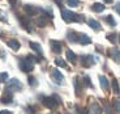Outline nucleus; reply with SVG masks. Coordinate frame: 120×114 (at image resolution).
I'll return each mask as SVG.
<instances>
[{
    "mask_svg": "<svg viewBox=\"0 0 120 114\" xmlns=\"http://www.w3.org/2000/svg\"><path fill=\"white\" fill-rule=\"evenodd\" d=\"M61 17L65 22H72V21H77V22H81L84 21V17L81 15H77V13H73L71 11H65L63 9L61 11Z\"/></svg>",
    "mask_w": 120,
    "mask_h": 114,
    "instance_id": "f257e3e1",
    "label": "nucleus"
},
{
    "mask_svg": "<svg viewBox=\"0 0 120 114\" xmlns=\"http://www.w3.org/2000/svg\"><path fill=\"white\" fill-rule=\"evenodd\" d=\"M43 105L46 106L47 109H56L57 105H59V102H57V100L55 98V97H45L43 98Z\"/></svg>",
    "mask_w": 120,
    "mask_h": 114,
    "instance_id": "f03ea898",
    "label": "nucleus"
},
{
    "mask_svg": "<svg viewBox=\"0 0 120 114\" xmlns=\"http://www.w3.org/2000/svg\"><path fill=\"white\" fill-rule=\"evenodd\" d=\"M20 68H21L24 72H30V71H33V68H34L33 62H30L29 59L21 60V62H20Z\"/></svg>",
    "mask_w": 120,
    "mask_h": 114,
    "instance_id": "7ed1b4c3",
    "label": "nucleus"
},
{
    "mask_svg": "<svg viewBox=\"0 0 120 114\" xmlns=\"http://www.w3.org/2000/svg\"><path fill=\"white\" fill-rule=\"evenodd\" d=\"M81 62H82V66L84 67H90L95 63V59L93 57H90V55H85V57H82Z\"/></svg>",
    "mask_w": 120,
    "mask_h": 114,
    "instance_id": "20e7f679",
    "label": "nucleus"
},
{
    "mask_svg": "<svg viewBox=\"0 0 120 114\" xmlns=\"http://www.w3.org/2000/svg\"><path fill=\"white\" fill-rule=\"evenodd\" d=\"M52 77H54V80L56 81L57 84H63L64 76H63V73H61L59 69H54V71H52Z\"/></svg>",
    "mask_w": 120,
    "mask_h": 114,
    "instance_id": "39448f33",
    "label": "nucleus"
},
{
    "mask_svg": "<svg viewBox=\"0 0 120 114\" xmlns=\"http://www.w3.org/2000/svg\"><path fill=\"white\" fill-rule=\"evenodd\" d=\"M24 11H25V12H26L29 16H34V15H37V12H38L39 9L35 8L34 5H29V4H27V5L24 7Z\"/></svg>",
    "mask_w": 120,
    "mask_h": 114,
    "instance_id": "423d86ee",
    "label": "nucleus"
},
{
    "mask_svg": "<svg viewBox=\"0 0 120 114\" xmlns=\"http://www.w3.org/2000/svg\"><path fill=\"white\" fill-rule=\"evenodd\" d=\"M8 87H11V88H16V89H18V90L22 89V84L17 80V79H11V80L8 81Z\"/></svg>",
    "mask_w": 120,
    "mask_h": 114,
    "instance_id": "0eeeda50",
    "label": "nucleus"
},
{
    "mask_svg": "<svg viewBox=\"0 0 120 114\" xmlns=\"http://www.w3.org/2000/svg\"><path fill=\"white\" fill-rule=\"evenodd\" d=\"M50 45H51V49H52L54 53H56V54L61 53V43H60L59 41H51Z\"/></svg>",
    "mask_w": 120,
    "mask_h": 114,
    "instance_id": "6e6552de",
    "label": "nucleus"
},
{
    "mask_svg": "<svg viewBox=\"0 0 120 114\" xmlns=\"http://www.w3.org/2000/svg\"><path fill=\"white\" fill-rule=\"evenodd\" d=\"M12 98H13L12 93L9 92V90H8V88H7V90L4 92L3 97H1V101H3L4 104H9V102H12Z\"/></svg>",
    "mask_w": 120,
    "mask_h": 114,
    "instance_id": "1a4fd4ad",
    "label": "nucleus"
},
{
    "mask_svg": "<svg viewBox=\"0 0 120 114\" xmlns=\"http://www.w3.org/2000/svg\"><path fill=\"white\" fill-rule=\"evenodd\" d=\"M77 42H80L81 45H89V43H91V39H90L86 34H78V41Z\"/></svg>",
    "mask_w": 120,
    "mask_h": 114,
    "instance_id": "9d476101",
    "label": "nucleus"
},
{
    "mask_svg": "<svg viewBox=\"0 0 120 114\" xmlns=\"http://www.w3.org/2000/svg\"><path fill=\"white\" fill-rule=\"evenodd\" d=\"M87 24H89V26L91 28V29L101 30V24H99L97 20H94V18H89V20H87Z\"/></svg>",
    "mask_w": 120,
    "mask_h": 114,
    "instance_id": "9b49d317",
    "label": "nucleus"
},
{
    "mask_svg": "<svg viewBox=\"0 0 120 114\" xmlns=\"http://www.w3.org/2000/svg\"><path fill=\"white\" fill-rule=\"evenodd\" d=\"M8 46L12 49L13 51H17L18 49H20V43H18V41H16V39H11V41H8Z\"/></svg>",
    "mask_w": 120,
    "mask_h": 114,
    "instance_id": "f8f14e48",
    "label": "nucleus"
},
{
    "mask_svg": "<svg viewBox=\"0 0 120 114\" xmlns=\"http://www.w3.org/2000/svg\"><path fill=\"white\" fill-rule=\"evenodd\" d=\"M67 59H68L71 63H76V54L72 50H67Z\"/></svg>",
    "mask_w": 120,
    "mask_h": 114,
    "instance_id": "ddd939ff",
    "label": "nucleus"
},
{
    "mask_svg": "<svg viewBox=\"0 0 120 114\" xmlns=\"http://www.w3.org/2000/svg\"><path fill=\"white\" fill-rule=\"evenodd\" d=\"M111 55H112V59L116 62V63H120V51L117 49H114L111 51Z\"/></svg>",
    "mask_w": 120,
    "mask_h": 114,
    "instance_id": "4468645a",
    "label": "nucleus"
},
{
    "mask_svg": "<svg viewBox=\"0 0 120 114\" xmlns=\"http://www.w3.org/2000/svg\"><path fill=\"white\" fill-rule=\"evenodd\" d=\"M91 9H93L94 12H103L105 11V5L102 3H95V4H93Z\"/></svg>",
    "mask_w": 120,
    "mask_h": 114,
    "instance_id": "2eb2a0df",
    "label": "nucleus"
},
{
    "mask_svg": "<svg viewBox=\"0 0 120 114\" xmlns=\"http://www.w3.org/2000/svg\"><path fill=\"white\" fill-rule=\"evenodd\" d=\"M99 83H101V87H102L103 89L107 90L108 88H110V85H108V81H107V79H106L105 76H101V77H99Z\"/></svg>",
    "mask_w": 120,
    "mask_h": 114,
    "instance_id": "dca6fc26",
    "label": "nucleus"
},
{
    "mask_svg": "<svg viewBox=\"0 0 120 114\" xmlns=\"http://www.w3.org/2000/svg\"><path fill=\"white\" fill-rule=\"evenodd\" d=\"M30 47L33 49L35 53H38L39 55H42V49L39 46V43H35V42H30Z\"/></svg>",
    "mask_w": 120,
    "mask_h": 114,
    "instance_id": "f3484780",
    "label": "nucleus"
},
{
    "mask_svg": "<svg viewBox=\"0 0 120 114\" xmlns=\"http://www.w3.org/2000/svg\"><path fill=\"white\" fill-rule=\"evenodd\" d=\"M76 36H77V33H75V32H68V39L71 42H77L78 41V37Z\"/></svg>",
    "mask_w": 120,
    "mask_h": 114,
    "instance_id": "a211bd4d",
    "label": "nucleus"
},
{
    "mask_svg": "<svg viewBox=\"0 0 120 114\" xmlns=\"http://www.w3.org/2000/svg\"><path fill=\"white\" fill-rule=\"evenodd\" d=\"M75 88H76V93L81 94V83H80V79L77 77L75 79Z\"/></svg>",
    "mask_w": 120,
    "mask_h": 114,
    "instance_id": "6ab92c4d",
    "label": "nucleus"
},
{
    "mask_svg": "<svg viewBox=\"0 0 120 114\" xmlns=\"http://www.w3.org/2000/svg\"><path fill=\"white\" fill-rule=\"evenodd\" d=\"M112 90H114V93H116V94H119V92H120L119 83H117L116 79H114V80H112Z\"/></svg>",
    "mask_w": 120,
    "mask_h": 114,
    "instance_id": "aec40b11",
    "label": "nucleus"
},
{
    "mask_svg": "<svg viewBox=\"0 0 120 114\" xmlns=\"http://www.w3.org/2000/svg\"><path fill=\"white\" fill-rule=\"evenodd\" d=\"M35 24L38 25V26L43 28V26H46V24H47V21H46V18H43V17H39V18H37V20H35Z\"/></svg>",
    "mask_w": 120,
    "mask_h": 114,
    "instance_id": "412c9836",
    "label": "nucleus"
},
{
    "mask_svg": "<svg viewBox=\"0 0 120 114\" xmlns=\"http://www.w3.org/2000/svg\"><path fill=\"white\" fill-rule=\"evenodd\" d=\"M55 64L59 66V67H63V68H67V63L63 59H60V58H56V59H55Z\"/></svg>",
    "mask_w": 120,
    "mask_h": 114,
    "instance_id": "4be33fe9",
    "label": "nucleus"
},
{
    "mask_svg": "<svg viewBox=\"0 0 120 114\" xmlns=\"http://www.w3.org/2000/svg\"><path fill=\"white\" fill-rule=\"evenodd\" d=\"M67 4H68L69 7H72V8H76V7H78L80 1H78V0H67Z\"/></svg>",
    "mask_w": 120,
    "mask_h": 114,
    "instance_id": "5701e85b",
    "label": "nucleus"
},
{
    "mask_svg": "<svg viewBox=\"0 0 120 114\" xmlns=\"http://www.w3.org/2000/svg\"><path fill=\"white\" fill-rule=\"evenodd\" d=\"M20 21L22 22V25H24V28L27 30V32H30V28H29V21H27L26 18H24V17H20Z\"/></svg>",
    "mask_w": 120,
    "mask_h": 114,
    "instance_id": "b1692460",
    "label": "nucleus"
},
{
    "mask_svg": "<svg viewBox=\"0 0 120 114\" xmlns=\"http://www.w3.org/2000/svg\"><path fill=\"white\" fill-rule=\"evenodd\" d=\"M106 21L108 22V24L111 25V26H116V22H115V20H114V17H112L111 15H108L107 17H106Z\"/></svg>",
    "mask_w": 120,
    "mask_h": 114,
    "instance_id": "393cba45",
    "label": "nucleus"
},
{
    "mask_svg": "<svg viewBox=\"0 0 120 114\" xmlns=\"http://www.w3.org/2000/svg\"><path fill=\"white\" fill-rule=\"evenodd\" d=\"M107 39H108L111 43H115V42H116V34H114V33L107 34Z\"/></svg>",
    "mask_w": 120,
    "mask_h": 114,
    "instance_id": "a878e982",
    "label": "nucleus"
},
{
    "mask_svg": "<svg viewBox=\"0 0 120 114\" xmlns=\"http://www.w3.org/2000/svg\"><path fill=\"white\" fill-rule=\"evenodd\" d=\"M93 110L95 114H101V106L98 104H93Z\"/></svg>",
    "mask_w": 120,
    "mask_h": 114,
    "instance_id": "bb28decb",
    "label": "nucleus"
},
{
    "mask_svg": "<svg viewBox=\"0 0 120 114\" xmlns=\"http://www.w3.org/2000/svg\"><path fill=\"white\" fill-rule=\"evenodd\" d=\"M7 79H8V73H7V72L0 73V81H5Z\"/></svg>",
    "mask_w": 120,
    "mask_h": 114,
    "instance_id": "cd10ccee",
    "label": "nucleus"
},
{
    "mask_svg": "<svg viewBox=\"0 0 120 114\" xmlns=\"http://www.w3.org/2000/svg\"><path fill=\"white\" fill-rule=\"evenodd\" d=\"M76 109H77V111H78L80 114H89L86 109H82V108H80V106H76Z\"/></svg>",
    "mask_w": 120,
    "mask_h": 114,
    "instance_id": "c85d7f7f",
    "label": "nucleus"
},
{
    "mask_svg": "<svg viewBox=\"0 0 120 114\" xmlns=\"http://www.w3.org/2000/svg\"><path fill=\"white\" fill-rule=\"evenodd\" d=\"M84 81H85V84H86V85H89V87H93L91 81H90V77H87V76H86V77L84 79Z\"/></svg>",
    "mask_w": 120,
    "mask_h": 114,
    "instance_id": "c756f323",
    "label": "nucleus"
},
{
    "mask_svg": "<svg viewBox=\"0 0 120 114\" xmlns=\"http://www.w3.org/2000/svg\"><path fill=\"white\" fill-rule=\"evenodd\" d=\"M114 106H115V110L120 111V101H115L114 102Z\"/></svg>",
    "mask_w": 120,
    "mask_h": 114,
    "instance_id": "7c9ffc66",
    "label": "nucleus"
},
{
    "mask_svg": "<svg viewBox=\"0 0 120 114\" xmlns=\"http://www.w3.org/2000/svg\"><path fill=\"white\" fill-rule=\"evenodd\" d=\"M29 84L30 85H37V80H34V77H29Z\"/></svg>",
    "mask_w": 120,
    "mask_h": 114,
    "instance_id": "2f4dec72",
    "label": "nucleus"
},
{
    "mask_svg": "<svg viewBox=\"0 0 120 114\" xmlns=\"http://www.w3.org/2000/svg\"><path fill=\"white\" fill-rule=\"evenodd\" d=\"M0 114H12V111H9V110H1V111H0Z\"/></svg>",
    "mask_w": 120,
    "mask_h": 114,
    "instance_id": "473e14b6",
    "label": "nucleus"
},
{
    "mask_svg": "<svg viewBox=\"0 0 120 114\" xmlns=\"http://www.w3.org/2000/svg\"><path fill=\"white\" fill-rule=\"evenodd\" d=\"M115 8H116V12H117V13H119V15H120V3H117Z\"/></svg>",
    "mask_w": 120,
    "mask_h": 114,
    "instance_id": "72a5a7b5",
    "label": "nucleus"
},
{
    "mask_svg": "<svg viewBox=\"0 0 120 114\" xmlns=\"http://www.w3.org/2000/svg\"><path fill=\"white\" fill-rule=\"evenodd\" d=\"M55 1L57 3V5H61V0H55Z\"/></svg>",
    "mask_w": 120,
    "mask_h": 114,
    "instance_id": "f704fd0d",
    "label": "nucleus"
},
{
    "mask_svg": "<svg viewBox=\"0 0 120 114\" xmlns=\"http://www.w3.org/2000/svg\"><path fill=\"white\" fill-rule=\"evenodd\" d=\"M9 3H11V4H12V5H13V4L16 3V0H9Z\"/></svg>",
    "mask_w": 120,
    "mask_h": 114,
    "instance_id": "c9c22d12",
    "label": "nucleus"
},
{
    "mask_svg": "<svg viewBox=\"0 0 120 114\" xmlns=\"http://www.w3.org/2000/svg\"><path fill=\"white\" fill-rule=\"evenodd\" d=\"M105 3H112V0H103Z\"/></svg>",
    "mask_w": 120,
    "mask_h": 114,
    "instance_id": "e433bc0d",
    "label": "nucleus"
}]
</instances>
